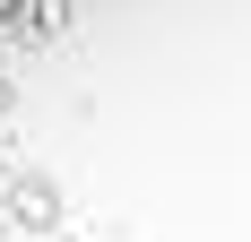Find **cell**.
<instances>
[{
    "label": "cell",
    "instance_id": "6da1fadb",
    "mask_svg": "<svg viewBox=\"0 0 251 242\" xmlns=\"http://www.w3.org/2000/svg\"><path fill=\"white\" fill-rule=\"evenodd\" d=\"M18 217H26V225H52V191H44V182H35V191H18Z\"/></svg>",
    "mask_w": 251,
    "mask_h": 242
},
{
    "label": "cell",
    "instance_id": "7a4b0ae2",
    "mask_svg": "<svg viewBox=\"0 0 251 242\" xmlns=\"http://www.w3.org/2000/svg\"><path fill=\"white\" fill-rule=\"evenodd\" d=\"M9 9H18V0H0V18H9Z\"/></svg>",
    "mask_w": 251,
    "mask_h": 242
}]
</instances>
